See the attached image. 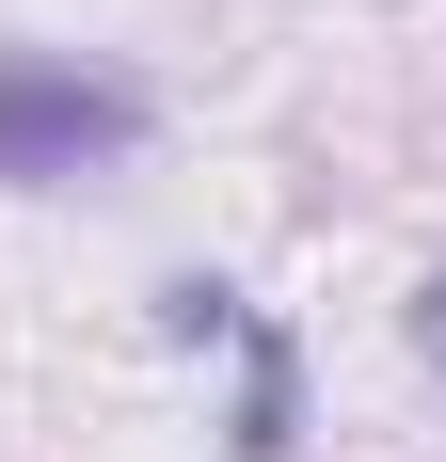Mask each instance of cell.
<instances>
[{
	"label": "cell",
	"instance_id": "cell-2",
	"mask_svg": "<svg viewBox=\"0 0 446 462\" xmlns=\"http://www.w3.org/2000/svg\"><path fill=\"white\" fill-rule=\"evenodd\" d=\"M208 351H239V462H287V430H303V367H287V335L239 303Z\"/></svg>",
	"mask_w": 446,
	"mask_h": 462
},
{
	"label": "cell",
	"instance_id": "cell-3",
	"mask_svg": "<svg viewBox=\"0 0 446 462\" xmlns=\"http://www.w3.org/2000/svg\"><path fill=\"white\" fill-rule=\"evenodd\" d=\"M414 351H431V367H446V272H431V303H414Z\"/></svg>",
	"mask_w": 446,
	"mask_h": 462
},
{
	"label": "cell",
	"instance_id": "cell-1",
	"mask_svg": "<svg viewBox=\"0 0 446 462\" xmlns=\"http://www.w3.org/2000/svg\"><path fill=\"white\" fill-rule=\"evenodd\" d=\"M160 96L112 80V64H64V48H0V191H64V176H112L144 160Z\"/></svg>",
	"mask_w": 446,
	"mask_h": 462
}]
</instances>
